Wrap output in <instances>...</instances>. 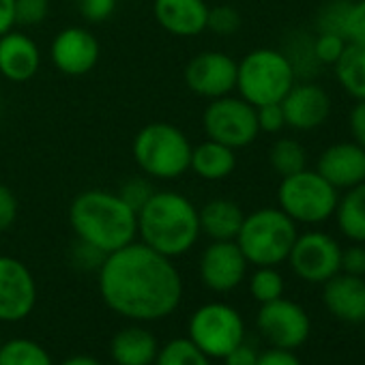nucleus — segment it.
Instances as JSON below:
<instances>
[{
	"label": "nucleus",
	"mask_w": 365,
	"mask_h": 365,
	"mask_svg": "<svg viewBox=\"0 0 365 365\" xmlns=\"http://www.w3.org/2000/svg\"><path fill=\"white\" fill-rule=\"evenodd\" d=\"M243 20L241 14L230 7V5H220L209 9V20H207V31L220 35V37H232L239 33Z\"/></svg>",
	"instance_id": "nucleus-32"
},
{
	"label": "nucleus",
	"mask_w": 365,
	"mask_h": 365,
	"mask_svg": "<svg viewBox=\"0 0 365 365\" xmlns=\"http://www.w3.org/2000/svg\"><path fill=\"white\" fill-rule=\"evenodd\" d=\"M50 56L61 73L80 78L95 69L99 61V41L88 29L69 26L54 37L50 46Z\"/></svg>",
	"instance_id": "nucleus-15"
},
{
	"label": "nucleus",
	"mask_w": 365,
	"mask_h": 365,
	"mask_svg": "<svg viewBox=\"0 0 365 365\" xmlns=\"http://www.w3.org/2000/svg\"><path fill=\"white\" fill-rule=\"evenodd\" d=\"M258 350L254 348V346H250V344H245V339L239 344V346H235L226 356H224V361H226V365H256L258 363Z\"/></svg>",
	"instance_id": "nucleus-43"
},
{
	"label": "nucleus",
	"mask_w": 365,
	"mask_h": 365,
	"mask_svg": "<svg viewBox=\"0 0 365 365\" xmlns=\"http://www.w3.org/2000/svg\"><path fill=\"white\" fill-rule=\"evenodd\" d=\"M99 292L103 303L129 320H161L182 299V279L172 258L144 243H129L99 267Z\"/></svg>",
	"instance_id": "nucleus-1"
},
{
	"label": "nucleus",
	"mask_w": 365,
	"mask_h": 365,
	"mask_svg": "<svg viewBox=\"0 0 365 365\" xmlns=\"http://www.w3.org/2000/svg\"><path fill=\"white\" fill-rule=\"evenodd\" d=\"M290 269L297 277L309 284H324L339 273L341 247L339 243L320 230L297 235L294 245L288 254Z\"/></svg>",
	"instance_id": "nucleus-10"
},
{
	"label": "nucleus",
	"mask_w": 365,
	"mask_h": 365,
	"mask_svg": "<svg viewBox=\"0 0 365 365\" xmlns=\"http://www.w3.org/2000/svg\"><path fill=\"white\" fill-rule=\"evenodd\" d=\"M71 256H73V264L80 267V269H84V271L86 269H97L99 271L101 262L106 260V254L103 252H99L97 247L88 245V243H84L80 239H78V245L73 247Z\"/></svg>",
	"instance_id": "nucleus-40"
},
{
	"label": "nucleus",
	"mask_w": 365,
	"mask_h": 365,
	"mask_svg": "<svg viewBox=\"0 0 365 365\" xmlns=\"http://www.w3.org/2000/svg\"><path fill=\"white\" fill-rule=\"evenodd\" d=\"M348 127L352 140L365 148V101H356L354 108L348 114Z\"/></svg>",
	"instance_id": "nucleus-42"
},
{
	"label": "nucleus",
	"mask_w": 365,
	"mask_h": 365,
	"mask_svg": "<svg viewBox=\"0 0 365 365\" xmlns=\"http://www.w3.org/2000/svg\"><path fill=\"white\" fill-rule=\"evenodd\" d=\"M18 213H20V205H18L16 194L0 182V232L9 230L16 224Z\"/></svg>",
	"instance_id": "nucleus-38"
},
{
	"label": "nucleus",
	"mask_w": 365,
	"mask_h": 365,
	"mask_svg": "<svg viewBox=\"0 0 365 365\" xmlns=\"http://www.w3.org/2000/svg\"><path fill=\"white\" fill-rule=\"evenodd\" d=\"M116 9V0H80V14L86 22H106Z\"/></svg>",
	"instance_id": "nucleus-37"
},
{
	"label": "nucleus",
	"mask_w": 365,
	"mask_h": 365,
	"mask_svg": "<svg viewBox=\"0 0 365 365\" xmlns=\"http://www.w3.org/2000/svg\"><path fill=\"white\" fill-rule=\"evenodd\" d=\"M190 339L209 359H224L245 339V324L235 307L226 303H207L190 318Z\"/></svg>",
	"instance_id": "nucleus-8"
},
{
	"label": "nucleus",
	"mask_w": 365,
	"mask_h": 365,
	"mask_svg": "<svg viewBox=\"0 0 365 365\" xmlns=\"http://www.w3.org/2000/svg\"><path fill=\"white\" fill-rule=\"evenodd\" d=\"M182 78L198 97L220 99L237 91V61L217 50L200 52L185 65Z\"/></svg>",
	"instance_id": "nucleus-12"
},
{
	"label": "nucleus",
	"mask_w": 365,
	"mask_h": 365,
	"mask_svg": "<svg viewBox=\"0 0 365 365\" xmlns=\"http://www.w3.org/2000/svg\"><path fill=\"white\" fill-rule=\"evenodd\" d=\"M279 103L286 127L297 131H314L322 127L331 114V97L316 82H294Z\"/></svg>",
	"instance_id": "nucleus-16"
},
{
	"label": "nucleus",
	"mask_w": 365,
	"mask_h": 365,
	"mask_svg": "<svg viewBox=\"0 0 365 365\" xmlns=\"http://www.w3.org/2000/svg\"><path fill=\"white\" fill-rule=\"evenodd\" d=\"M138 235L144 245L161 256L178 258L200 237L198 209L178 192H155L138 211Z\"/></svg>",
	"instance_id": "nucleus-3"
},
{
	"label": "nucleus",
	"mask_w": 365,
	"mask_h": 365,
	"mask_svg": "<svg viewBox=\"0 0 365 365\" xmlns=\"http://www.w3.org/2000/svg\"><path fill=\"white\" fill-rule=\"evenodd\" d=\"M209 5L205 0H155L157 24L174 37H198L207 31Z\"/></svg>",
	"instance_id": "nucleus-18"
},
{
	"label": "nucleus",
	"mask_w": 365,
	"mask_h": 365,
	"mask_svg": "<svg viewBox=\"0 0 365 365\" xmlns=\"http://www.w3.org/2000/svg\"><path fill=\"white\" fill-rule=\"evenodd\" d=\"M235 168H237L235 148L226 144L207 140L192 150L190 170H194V174L202 180H211V182L224 180L235 172Z\"/></svg>",
	"instance_id": "nucleus-23"
},
{
	"label": "nucleus",
	"mask_w": 365,
	"mask_h": 365,
	"mask_svg": "<svg viewBox=\"0 0 365 365\" xmlns=\"http://www.w3.org/2000/svg\"><path fill=\"white\" fill-rule=\"evenodd\" d=\"M50 16V0H16V24L39 26Z\"/></svg>",
	"instance_id": "nucleus-33"
},
{
	"label": "nucleus",
	"mask_w": 365,
	"mask_h": 365,
	"mask_svg": "<svg viewBox=\"0 0 365 365\" xmlns=\"http://www.w3.org/2000/svg\"><path fill=\"white\" fill-rule=\"evenodd\" d=\"M333 69L341 91L354 101H365V46L348 43Z\"/></svg>",
	"instance_id": "nucleus-25"
},
{
	"label": "nucleus",
	"mask_w": 365,
	"mask_h": 365,
	"mask_svg": "<svg viewBox=\"0 0 365 365\" xmlns=\"http://www.w3.org/2000/svg\"><path fill=\"white\" fill-rule=\"evenodd\" d=\"M294 82L297 73L282 50L258 48L237 63V91L254 108L279 103Z\"/></svg>",
	"instance_id": "nucleus-6"
},
{
	"label": "nucleus",
	"mask_w": 365,
	"mask_h": 365,
	"mask_svg": "<svg viewBox=\"0 0 365 365\" xmlns=\"http://www.w3.org/2000/svg\"><path fill=\"white\" fill-rule=\"evenodd\" d=\"M316 172L337 192H346L365 180V148L354 140L335 142L320 153Z\"/></svg>",
	"instance_id": "nucleus-17"
},
{
	"label": "nucleus",
	"mask_w": 365,
	"mask_h": 365,
	"mask_svg": "<svg viewBox=\"0 0 365 365\" xmlns=\"http://www.w3.org/2000/svg\"><path fill=\"white\" fill-rule=\"evenodd\" d=\"M69 224L76 237L106 256L133 243L138 237V213L116 194L86 190L69 207Z\"/></svg>",
	"instance_id": "nucleus-2"
},
{
	"label": "nucleus",
	"mask_w": 365,
	"mask_h": 365,
	"mask_svg": "<svg viewBox=\"0 0 365 365\" xmlns=\"http://www.w3.org/2000/svg\"><path fill=\"white\" fill-rule=\"evenodd\" d=\"M344 39L354 46H365V0H352L346 22Z\"/></svg>",
	"instance_id": "nucleus-34"
},
{
	"label": "nucleus",
	"mask_w": 365,
	"mask_h": 365,
	"mask_svg": "<svg viewBox=\"0 0 365 365\" xmlns=\"http://www.w3.org/2000/svg\"><path fill=\"white\" fill-rule=\"evenodd\" d=\"M350 3L352 0H327L316 14V31L335 33L344 37V22H346Z\"/></svg>",
	"instance_id": "nucleus-30"
},
{
	"label": "nucleus",
	"mask_w": 365,
	"mask_h": 365,
	"mask_svg": "<svg viewBox=\"0 0 365 365\" xmlns=\"http://www.w3.org/2000/svg\"><path fill=\"white\" fill-rule=\"evenodd\" d=\"M339 271L348 273V275L365 277V245L363 243H354V245L341 250Z\"/></svg>",
	"instance_id": "nucleus-39"
},
{
	"label": "nucleus",
	"mask_w": 365,
	"mask_h": 365,
	"mask_svg": "<svg viewBox=\"0 0 365 365\" xmlns=\"http://www.w3.org/2000/svg\"><path fill=\"white\" fill-rule=\"evenodd\" d=\"M110 352L116 365H153L159 348L148 329L125 327L112 337Z\"/></svg>",
	"instance_id": "nucleus-22"
},
{
	"label": "nucleus",
	"mask_w": 365,
	"mask_h": 365,
	"mask_svg": "<svg viewBox=\"0 0 365 365\" xmlns=\"http://www.w3.org/2000/svg\"><path fill=\"white\" fill-rule=\"evenodd\" d=\"M250 292L258 303L284 297V277L275 267H258L250 279Z\"/></svg>",
	"instance_id": "nucleus-29"
},
{
	"label": "nucleus",
	"mask_w": 365,
	"mask_h": 365,
	"mask_svg": "<svg viewBox=\"0 0 365 365\" xmlns=\"http://www.w3.org/2000/svg\"><path fill=\"white\" fill-rule=\"evenodd\" d=\"M256 324L260 333L275 348H286V350H294L303 346L312 331L307 312L299 303L284 297L262 303L256 316Z\"/></svg>",
	"instance_id": "nucleus-11"
},
{
	"label": "nucleus",
	"mask_w": 365,
	"mask_h": 365,
	"mask_svg": "<svg viewBox=\"0 0 365 365\" xmlns=\"http://www.w3.org/2000/svg\"><path fill=\"white\" fill-rule=\"evenodd\" d=\"M37 305V282L31 269L11 256H0V322H18Z\"/></svg>",
	"instance_id": "nucleus-13"
},
{
	"label": "nucleus",
	"mask_w": 365,
	"mask_h": 365,
	"mask_svg": "<svg viewBox=\"0 0 365 365\" xmlns=\"http://www.w3.org/2000/svg\"><path fill=\"white\" fill-rule=\"evenodd\" d=\"M0 344H3V341H0Z\"/></svg>",
	"instance_id": "nucleus-46"
},
{
	"label": "nucleus",
	"mask_w": 365,
	"mask_h": 365,
	"mask_svg": "<svg viewBox=\"0 0 365 365\" xmlns=\"http://www.w3.org/2000/svg\"><path fill=\"white\" fill-rule=\"evenodd\" d=\"M269 163L284 178V176H290V174H297V172L305 170V165H307V150L303 148L301 142H297L292 138H282V140H277L271 146Z\"/></svg>",
	"instance_id": "nucleus-26"
},
{
	"label": "nucleus",
	"mask_w": 365,
	"mask_h": 365,
	"mask_svg": "<svg viewBox=\"0 0 365 365\" xmlns=\"http://www.w3.org/2000/svg\"><path fill=\"white\" fill-rule=\"evenodd\" d=\"M258 127L264 133H279L286 127V116L282 110V103H267L256 108Z\"/></svg>",
	"instance_id": "nucleus-36"
},
{
	"label": "nucleus",
	"mask_w": 365,
	"mask_h": 365,
	"mask_svg": "<svg viewBox=\"0 0 365 365\" xmlns=\"http://www.w3.org/2000/svg\"><path fill=\"white\" fill-rule=\"evenodd\" d=\"M297 235V224L279 207H264L245 215L235 241L250 264L277 267L288 260Z\"/></svg>",
	"instance_id": "nucleus-5"
},
{
	"label": "nucleus",
	"mask_w": 365,
	"mask_h": 365,
	"mask_svg": "<svg viewBox=\"0 0 365 365\" xmlns=\"http://www.w3.org/2000/svg\"><path fill=\"white\" fill-rule=\"evenodd\" d=\"M256 365H303L299 361V356L292 350L286 348H271L258 354V363Z\"/></svg>",
	"instance_id": "nucleus-41"
},
{
	"label": "nucleus",
	"mask_w": 365,
	"mask_h": 365,
	"mask_svg": "<svg viewBox=\"0 0 365 365\" xmlns=\"http://www.w3.org/2000/svg\"><path fill=\"white\" fill-rule=\"evenodd\" d=\"M335 220L346 239L352 243H365V180L339 196Z\"/></svg>",
	"instance_id": "nucleus-24"
},
{
	"label": "nucleus",
	"mask_w": 365,
	"mask_h": 365,
	"mask_svg": "<svg viewBox=\"0 0 365 365\" xmlns=\"http://www.w3.org/2000/svg\"><path fill=\"white\" fill-rule=\"evenodd\" d=\"M135 213L148 202V198L155 194V187L150 185V182L146 180V178H142V176H138V178H129V180H125L123 182V187L116 192Z\"/></svg>",
	"instance_id": "nucleus-35"
},
{
	"label": "nucleus",
	"mask_w": 365,
	"mask_h": 365,
	"mask_svg": "<svg viewBox=\"0 0 365 365\" xmlns=\"http://www.w3.org/2000/svg\"><path fill=\"white\" fill-rule=\"evenodd\" d=\"M202 127L209 140L226 144L235 150L254 144L260 133L256 108L243 97L232 95L211 99L202 114Z\"/></svg>",
	"instance_id": "nucleus-9"
},
{
	"label": "nucleus",
	"mask_w": 365,
	"mask_h": 365,
	"mask_svg": "<svg viewBox=\"0 0 365 365\" xmlns=\"http://www.w3.org/2000/svg\"><path fill=\"white\" fill-rule=\"evenodd\" d=\"M198 220L200 235H207L211 241H235L245 220V213L235 200L215 198L198 211Z\"/></svg>",
	"instance_id": "nucleus-21"
},
{
	"label": "nucleus",
	"mask_w": 365,
	"mask_h": 365,
	"mask_svg": "<svg viewBox=\"0 0 365 365\" xmlns=\"http://www.w3.org/2000/svg\"><path fill=\"white\" fill-rule=\"evenodd\" d=\"M346 46H348V41L341 35H335V33H318L312 39V50H314L316 63L327 65V67H333L339 61Z\"/></svg>",
	"instance_id": "nucleus-31"
},
{
	"label": "nucleus",
	"mask_w": 365,
	"mask_h": 365,
	"mask_svg": "<svg viewBox=\"0 0 365 365\" xmlns=\"http://www.w3.org/2000/svg\"><path fill=\"white\" fill-rule=\"evenodd\" d=\"M322 301L327 309L341 322H365V277L337 273L324 282Z\"/></svg>",
	"instance_id": "nucleus-19"
},
{
	"label": "nucleus",
	"mask_w": 365,
	"mask_h": 365,
	"mask_svg": "<svg viewBox=\"0 0 365 365\" xmlns=\"http://www.w3.org/2000/svg\"><path fill=\"white\" fill-rule=\"evenodd\" d=\"M339 192L316 170H301L284 176L277 187L279 209L294 222L316 226L335 215Z\"/></svg>",
	"instance_id": "nucleus-7"
},
{
	"label": "nucleus",
	"mask_w": 365,
	"mask_h": 365,
	"mask_svg": "<svg viewBox=\"0 0 365 365\" xmlns=\"http://www.w3.org/2000/svg\"><path fill=\"white\" fill-rule=\"evenodd\" d=\"M0 365H52V359L43 346L20 337L0 344Z\"/></svg>",
	"instance_id": "nucleus-27"
},
{
	"label": "nucleus",
	"mask_w": 365,
	"mask_h": 365,
	"mask_svg": "<svg viewBox=\"0 0 365 365\" xmlns=\"http://www.w3.org/2000/svg\"><path fill=\"white\" fill-rule=\"evenodd\" d=\"M192 142L172 123H148L133 138V159L138 168L157 180H174L190 170Z\"/></svg>",
	"instance_id": "nucleus-4"
},
{
	"label": "nucleus",
	"mask_w": 365,
	"mask_h": 365,
	"mask_svg": "<svg viewBox=\"0 0 365 365\" xmlns=\"http://www.w3.org/2000/svg\"><path fill=\"white\" fill-rule=\"evenodd\" d=\"M247 258L237 241H213L200 256V279L213 292H232L247 275Z\"/></svg>",
	"instance_id": "nucleus-14"
},
{
	"label": "nucleus",
	"mask_w": 365,
	"mask_h": 365,
	"mask_svg": "<svg viewBox=\"0 0 365 365\" xmlns=\"http://www.w3.org/2000/svg\"><path fill=\"white\" fill-rule=\"evenodd\" d=\"M153 365H211V359L190 337H178L157 352Z\"/></svg>",
	"instance_id": "nucleus-28"
},
{
	"label": "nucleus",
	"mask_w": 365,
	"mask_h": 365,
	"mask_svg": "<svg viewBox=\"0 0 365 365\" xmlns=\"http://www.w3.org/2000/svg\"><path fill=\"white\" fill-rule=\"evenodd\" d=\"M41 65V52L37 43L18 31H9L0 37V76L9 82H29L37 76Z\"/></svg>",
	"instance_id": "nucleus-20"
},
{
	"label": "nucleus",
	"mask_w": 365,
	"mask_h": 365,
	"mask_svg": "<svg viewBox=\"0 0 365 365\" xmlns=\"http://www.w3.org/2000/svg\"><path fill=\"white\" fill-rule=\"evenodd\" d=\"M16 26V0H0V37Z\"/></svg>",
	"instance_id": "nucleus-44"
},
{
	"label": "nucleus",
	"mask_w": 365,
	"mask_h": 365,
	"mask_svg": "<svg viewBox=\"0 0 365 365\" xmlns=\"http://www.w3.org/2000/svg\"><path fill=\"white\" fill-rule=\"evenodd\" d=\"M61 365H101L95 356H88V354H76V356H69L65 359Z\"/></svg>",
	"instance_id": "nucleus-45"
}]
</instances>
